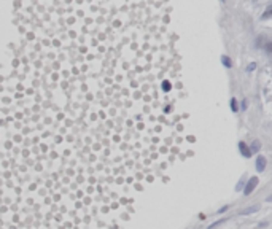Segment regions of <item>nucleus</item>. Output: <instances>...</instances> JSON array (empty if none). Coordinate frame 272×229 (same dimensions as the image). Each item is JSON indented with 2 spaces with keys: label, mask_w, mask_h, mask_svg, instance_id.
I'll list each match as a JSON object with an SVG mask.
<instances>
[{
  "label": "nucleus",
  "mask_w": 272,
  "mask_h": 229,
  "mask_svg": "<svg viewBox=\"0 0 272 229\" xmlns=\"http://www.w3.org/2000/svg\"><path fill=\"white\" fill-rule=\"evenodd\" d=\"M172 46L22 45L0 73V229H124L191 156Z\"/></svg>",
  "instance_id": "obj_1"
},
{
  "label": "nucleus",
  "mask_w": 272,
  "mask_h": 229,
  "mask_svg": "<svg viewBox=\"0 0 272 229\" xmlns=\"http://www.w3.org/2000/svg\"><path fill=\"white\" fill-rule=\"evenodd\" d=\"M221 61L224 62V65H226V67H231V61H229V59L226 57V56H221Z\"/></svg>",
  "instance_id": "obj_2"
},
{
  "label": "nucleus",
  "mask_w": 272,
  "mask_h": 229,
  "mask_svg": "<svg viewBox=\"0 0 272 229\" xmlns=\"http://www.w3.org/2000/svg\"><path fill=\"white\" fill-rule=\"evenodd\" d=\"M231 108L234 110V112H236V110H237V103H236V99H232V100H231Z\"/></svg>",
  "instance_id": "obj_3"
}]
</instances>
